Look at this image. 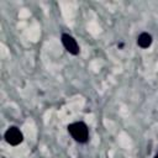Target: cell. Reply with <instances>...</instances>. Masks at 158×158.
Masks as SVG:
<instances>
[{"instance_id":"cell-3","label":"cell","mask_w":158,"mask_h":158,"mask_svg":"<svg viewBox=\"0 0 158 158\" xmlns=\"http://www.w3.org/2000/svg\"><path fill=\"white\" fill-rule=\"evenodd\" d=\"M62 43L64 46V48L70 53V54H74L77 56L79 53V46L77 43V41L68 33H64L62 35Z\"/></svg>"},{"instance_id":"cell-1","label":"cell","mask_w":158,"mask_h":158,"mask_svg":"<svg viewBox=\"0 0 158 158\" xmlns=\"http://www.w3.org/2000/svg\"><path fill=\"white\" fill-rule=\"evenodd\" d=\"M68 132L79 143H85L89 139V130L84 122H73L68 126Z\"/></svg>"},{"instance_id":"cell-4","label":"cell","mask_w":158,"mask_h":158,"mask_svg":"<svg viewBox=\"0 0 158 158\" xmlns=\"http://www.w3.org/2000/svg\"><path fill=\"white\" fill-rule=\"evenodd\" d=\"M137 44L142 48H148L151 44H152V36L147 32H143L138 36L137 38Z\"/></svg>"},{"instance_id":"cell-5","label":"cell","mask_w":158,"mask_h":158,"mask_svg":"<svg viewBox=\"0 0 158 158\" xmlns=\"http://www.w3.org/2000/svg\"><path fill=\"white\" fill-rule=\"evenodd\" d=\"M154 158H158V154H157V156H156V157H154Z\"/></svg>"},{"instance_id":"cell-2","label":"cell","mask_w":158,"mask_h":158,"mask_svg":"<svg viewBox=\"0 0 158 158\" xmlns=\"http://www.w3.org/2000/svg\"><path fill=\"white\" fill-rule=\"evenodd\" d=\"M5 139H6V142H7L9 144H11V146H17V144H20V143L22 142L23 136H22V132H21L17 127L12 126V127H10V128L5 132Z\"/></svg>"}]
</instances>
